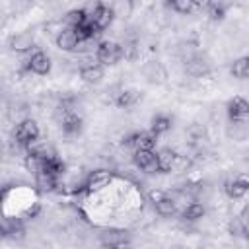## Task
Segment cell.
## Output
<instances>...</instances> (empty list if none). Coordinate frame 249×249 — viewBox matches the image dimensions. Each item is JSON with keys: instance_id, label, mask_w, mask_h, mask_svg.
Returning a JSON list of instances; mask_svg holds the SVG:
<instances>
[{"instance_id": "obj_18", "label": "cell", "mask_w": 249, "mask_h": 249, "mask_svg": "<svg viewBox=\"0 0 249 249\" xmlns=\"http://www.w3.org/2000/svg\"><path fill=\"white\" fill-rule=\"evenodd\" d=\"M171 124H173V121H171L169 115H165V113H156V115L152 117V121H150V130H152L156 136H160V134L169 132V130H171Z\"/></svg>"}, {"instance_id": "obj_26", "label": "cell", "mask_w": 249, "mask_h": 249, "mask_svg": "<svg viewBox=\"0 0 249 249\" xmlns=\"http://www.w3.org/2000/svg\"><path fill=\"white\" fill-rule=\"evenodd\" d=\"M167 195H169V193H167V191H163V189H152V191L148 193V200H150L152 204H158V202H160V200H163Z\"/></svg>"}, {"instance_id": "obj_2", "label": "cell", "mask_w": 249, "mask_h": 249, "mask_svg": "<svg viewBox=\"0 0 249 249\" xmlns=\"http://www.w3.org/2000/svg\"><path fill=\"white\" fill-rule=\"evenodd\" d=\"M39 124L33 121V119H23L19 121L16 126H14V142L18 146H21L25 152H27V146H31L35 140H39Z\"/></svg>"}, {"instance_id": "obj_17", "label": "cell", "mask_w": 249, "mask_h": 249, "mask_svg": "<svg viewBox=\"0 0 249 249\" xmlns=\"http://www.w3.org/2000/svg\"><path fill=\"white\" fill-rule=\"evenodd\" d=\"M35 187L41 193H53L58 187V175H54V173H51V171L45 169L39 175H35Z\"/></svg>"}, {"instance_id": "obj_4", "label": "cell", "mask_w": 249, "mask_h": 249, "mask_svg": "<svg viewBox=\"0 0 249 249\" xmlns=\"http://www.w3.org/2000/svg\"><path fill=\"white\" fill-rule=\"evenodd\" d=\"M115 179V173L111 169H93L86 175L82 187L86 193H99L103 189H107Z\"/></svg>"}, {"instance_id": "obj_10", "label": "cell", "mask_w": 249, "mask_h": 249, "mask_svg": "<svg viewBox=\"0 0 249 249\" xmlns=\"http://www.w3.org/2000/svg\"><path fill=\"white\" fill-rule=\"evenodd\" d=\"M8 47H10V51H14V53H33L35 37H33L31 31H18V33L10 35Z\"/></svg>"}, {"instance_id": "obj_22", "label": "cell", "mask_w": 249, "mask_h": 249, "mask_svg": "<svg viewBox=\"0 0 249 249\" xmlns=\"http://www.w3.org/2000/svg\"><path fill=\"white\" fill-rule=\"evenodd\" d=\"M230 74L237 80H249V56H239L231 62Z\"/></svg>"}, {"instance_id": "obj_14", "label": "cell", "mask_w": 249, "mask_h": 249, "mask_svg": "<svg viewBox=\"0 0 249 249\" xmlns=\"http://www.w3.org/2000/svg\"><path fill=\"white\" fill-rule=\"evenodd\" d=\"M140 99H142L140 89H136V88H124V89H121V91L115 95V105L121 107V109H130V107H134Z\"/></svg>"}, {"instance_id": "obj_25", "label": "cell", "mask_w": 249, "mask_h": 249, "mask_svg": "<svg viewBox=\"0 0 249 249\" xmlns=\"http://www.w3.org/2000/svg\"><path fill=\"white\" fill-rule=\"evenodd\" d=\"M111 8H113V12H115V16H121V18H124V16H128L130 14V10H132V4L130 2H117V4H111Z\"/></svg>"}, {"instance_id": "obj_19", "label": "cell", "mask_w": 249, "mask_h": 249, "mask_svg": "<svg viewBox=\"0 0 249 249\" xmlns=\"http://www.w3.org/2000/svg\"><path fill=\"white\" fill-rule=\"evenodd\" d=\"M142 74H144V78H146L148 82H152V84H160V82H163V78H165V70L161 68L160 62H154V60H150V62H146V64L142 66Z\"/></svg>"}, {"instance_id": "obj_15", "label": "cell", "mask_w": 249, "mask_h": 249, "mask_svg": "<svg viewBox=\"0 0 249 249\" xmlns=\"http://www.w3.org/2000/svg\"><path fill=\"white\" fill-rule=\"evenodd\" d=\"M158 144V136L152 130L132 132V148L134 150H154Z\"/></svg>"}, {"instance_id": "obj_11", "label": "cell", "mask_w": 249, "mask_h": 249, "mask_svg": "<svg viewBox=\"0 0 249 249\" xmlns=\"http://www.w3.org/2000/svg\"><path fill=\"white\" fill-rule=\"evenodd\" d=\"M179 154L171 148H161L158 150V171L160 173H171L177 169Z\"/></svg>"}, {"instance_id": "obj_21", "label": "cell", "mask_w": 249, "mask_h": 249, "mask_svg": "<svg viewBox=\"0 0 249 249\" xmlns=\"http://www.w3.org/2000/svg\"><path fill=\"white\" fill-rule=\"evenodd\" d=\"M154 208H156V214L161 216V218H171V216L177 214V202H175V198L171 195H167L163 200L154 204Z\"/></svg>"}, {"instance_id": "obj_7", "label": "cell", "mask_w": 249, "mask_h": 249, "mask_svg": "<svg viewBox=\"0 0 249 249\" xmlns=\"http://www.w3.org/2000/svg\"><path fill=\"white\" fill-rule=\"evenodd\" d=\"M132 163L144 173H158V152L156 150H134Z\"/></svg>"}, {"instance_id": "obj_24", "label": "cell", "mask_w": 249, "mask_h": 249, "mask_svg": "<svg viewBox=\"0 0 249 249\" xmlns=\"http://www.w3.org/2000/svg\"><path fill=\"white\" fill-rule=\"evenodd\" d=\"M196 6H198V4L193 2V0H169V2H167V8H171L173 12H177V14H181V16H189Z\"/></svg>"}, {"instance_id": "obj_9", "label": "cell", "mask_w": 249, "mask_h": 249, "mask_svg": "<svg viewBox=\"0 0 249 249\" xmlns=\"http://www.w3.org/2000/svg\"><path fill=\"white\" fill-rule=\"evenodd\" d=\"M54 43L64 53H78V47L82 41L72 27H62V31H58V35H54Z\"/></svg>"}, {"instance_id": "obj_8", "label": "cell", "mask_w": 249, "mask_h": 249, "mask_svg": "<svg viewBox=\"0 0 249 249\" xmlns=\"http://www.w3.org/2000/svg\"><path fill=\"white\" fill-rule=\"evenodd\" d=\"M226 111H228V117L235 123H241L249 117V101L243 97V95H233L228 99L226 103Z\"/></svg>"}, {"instance_id": "obj_6", "label": "cell", "mask_w": 249, "mask_h": 249, "mask_svg": "<svg viewBox=\"0 0 249 249\" xmlns=\"http://www.w3.org/2000/svg\"><path fill=\"white\" fill-rule=\"evenodd\" d=\"M25 68H27L29 72H33L35 76H47V74L51 72V68H53V60H51V56H49L45 51L35 49V51L27 56Z\"/></svg>"}, {"instance_id": "obj_5", "label": "cell", "mask_w": 249, "mask_h": 249, "mask_svg": "<svg viewBox=\"0 0 249 249\" xmlns=\"http://www.w3.org/2000/svg\"><path fill=\"white\" fill-rule=\"evenodd\" d=\"M99 243L105 249H124L130 243V233L121 228H105L99 231Z\"/></svg>"}, {"instance_id": "obj_16", "label": "cell", "mask_w": 249, "mask_h": 249, "mask_svg": "<svg viewBox=\"0 0 249 249\" xmlns=\"http://www.w3.org/2000/svg\"><path fill=\"white\" fill-rule=\"evenodd\" d=\"M185 70H187V74H191L195 78H202V76H206L210 72V64L202 56L195 54V56H189L185 60Z\"/></svg>"}, {"instance_id": "obj_1", "label": "cell", "mask_w": 249, "mask_h": 249, "mask_svg": "<svg viewBox=\"0 0 249 249\" xmlns=\"http://www.w3.org/2000/svg\"><path fill=\"white\" fill-rule=\"evenodd\" d=\"M124 58L123 45L117 41H99L95 47V60L97 64L105 66H115Z\"/></svg>"}, {"instance_id": "obj_12", "label": "cell", "mask_w": 249, "mask_h": 249, "mask_svg": "<svg viewBox=\"0 0 249 249\" xmlns=\"http://www.w3.org/2000/svg\"><path fill=\"white\" fill-rule=\"evenodd\" d=\"M78 76L82 82L86 84H99L103 78H105V68L97 62H91V64H82L80 70H78Z\"/></svg>"}, {"instance_id": "obj_13", "label": "cell", "mask_w": 249, "mask_h": 249, "mask_svg": "<svg viewBox=\"0 0 249 249\" xmlns=\"http://www.w3.org/2000/svg\"><path fill=\"white\" fill-rule=\"evenodd\" d=\"M224 191H226L228 198H231V200L243 198L249 193V179L247 177H233V179L226 181Z\"/></svg>"}, {"instance_id": "obj_3", "label": "cell", "mask_w": 249, "mask_h": 249, "mask_svg": "<svg viewBox=\"0 0 249 249\" xmlns=\"http://www.w3.org/2000/svg\"><path fill=\"white\" fill-rule=\"evenodd\" d=\"M84 10H86V14L89 16V21L93 23V27H95L99 33H103V31L113 23V19H115V12H113V8H111L109 4L97 2V4H93L89 10H88V8H84Z\"/></svg>"}, {"instance_id": "obj_20", "label": "cell", "mask_w": 249, "mask_h": 249, "mask_svg": "<svg viewBox=\"0 0 249 249\" xmlns=\"http://www.w3.org/2000/svg\"><path fill=\"white\" fill-rule=\"evenodd\" d=\"M204 214H206V206L202 202H196V200L189 202L183 208V212H181V216H183L185 222H198V220L204 218Z\"/></svg>"}, {"instance_id": "obj_27", "label": "cell", "mask_w": 249, "mask_h": 249, "mask_svg": "<svg viewBox=\"0 0 249 249\" xmlns=\"http://www.w3.org/2000/svg\"><path fill=\"white\" fill-rule=\"evenodd\" d=\"M239 218H241L243 222H249V206H245V210L239 214Z\"/></svg>"}, {"instance_id": "obj_28", "label": "cell", "mask_w": 249, "mask_h": 249, "mask_svg": "<svg viewBox=\"0 0 249 249\" xmlns=\"http://www.w3.org/2000/svg\"><path fill=\"white\" fill-rule=\"evenodd\" d=\"M243 235L249 239V222H245V231H243Z\"/></svg>"}, {"instance_id": "obj_23", "label": "cell", "mask_w": 249, "mask_h": 249, "mask_svg": "<svg viewBox=\"0 0 249 249\" xmlns=\"http://www.w3.org/2000/svg\"><path fill=\"white\" fill-rule=\"evenodd\" d=\"M204 10H206V16L214 21H220L226 18V10H228V4L224 2H206L204 4Z\"/></svg>"}]
</instances>
